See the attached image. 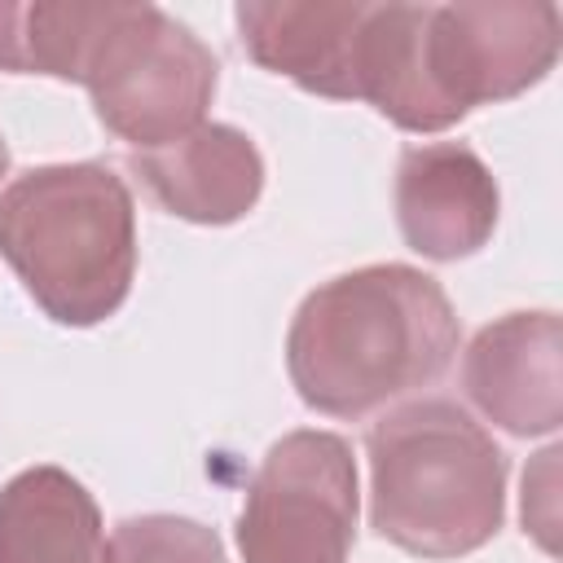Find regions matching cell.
<instances>
[{"label": "cell", "mask_w": 563, "mask_h": 563, "mask_svg": "<svg viewBox=\"0 0 563 563\" xmlns=\"http://www.w3.org/2000/svg\"><path fill=\"white\" fill-rule=\"evenodd\" d=\"M101 563H224L220 537L185 515H132L114 523Z\"/></svg>", "instance_id": "obj_13"}, {"label": "cell", "mask_w": 563, "mask_h": 563, "mask_svg": "<svg viewBox=\"0 0 563 563\" xmlns=\"http://www.w3.org/2000/svg\"><path fill=\"white\" fill-rule=\"evenodd\" d=\"M128 167L163 211L194 224H233L264 189V158L255 141L229 123H198L172 145L132 150Z\"/></svg>", "instance_id": "obj_10"}, {"label": "cell", "mask_w": 563, "mask_h": 563, "mask_svg": "<svg viewBox=\"0 0 563 563\" xmlns=\"http://www.w3.org/2000/svg\"><path fill=\"white\" fill-rule=\"evenodd\" d=\"M501 194L484 158L462 141H431L400 154L396 224L427 260L475 255L497 229Z\"/></svg>", "instance_id": "obj_8"}, {"label": "cell", "mask_w": 563, "mask_h": 563, "mask_svg": "<svg viewBox=\"0 0 563 563\" xmlns=\"http://www.w3.org/2000/svg\"><path fill=\"white\" fill-rule=\"evenodd\" d=\"M356 541V462L334 431L282 435L242 501V563H347Z\"/></svg>", "instance_id": "obj_6"}, {"label": "cell", "mask_w": 563, "mask_h": 563, "mask_svg": "<svg viewBox=\"0 0 563 563\" xmlns=\"http://www.w3.org/2000/svg\"><path fill=\"white\" fill-rule=\"evenodd\" d=\"M216 53L158 4L114 0L84 66V88L106 132L158 150L194 132L216 97Z\"/></svg>", "instance_id": "obj_5"}, {"label": "cell", "mask_w": 563, "mask_h": 563, "mask_svg": "<svg viewBox=\"0 0 563 563\" xmlns=\"http://www.w3.org/2000/svg\"><path fill=\"white\" fill-rule=\"evenodd\" d=\"M0 255L57 325L114 317L136 273V207L106 163H48L0 189Z\"/></svg>", "instance_id": "obj_4"}, {"label": "cell", "mask_w": 563, "mask_h": 563, "mask_svg": "<svg viewBox=\"0 0 563 563\" xmlns=\"http://www.w3.org/2000/svg\"><path fill=\"white\" fill-rule=\"evenodd\" d=\"M369 523L418 559H462L488 545L506 515V457L444 396L383 413L369 435Z\"/></svg>", "instance_id": "obj_3"}, {"label": "cell", "mask_w": 563, "mask_h": 563, "mask_svg": "<svg viewBox=\"0 0 563 563\" xmlns=\"http://www.w3.org/2000/svg\"><path fill=\"white\" fill-rule=\"evenodd\" d=\"M255 66L295 79L303 92L356 101V44L365 4L356 0H242L233 9Z\"/></svg>", "instance_id": "obj_9"}, {"label": "cell", "mask_w": 563, "mask_h": 563, "mask_svg": "<svg viewBox=\"0 0 563 563\" xmlns=\"http://www.w3.org/2000/svg\"><path fill=\"white\" fill-rule=\"evenodd\" d=\"M0 563H101V510L62 466H26L0 488Z\"/></svg>", "instance_id": "obj_11"}, {"label": "cell", "mask_w": 563, "mask_h": 563, "mask_svg": "<svg viewBox=\"0 0 563 563\" xmlns=\"http://www.w3.org/2000/svg\"><path fill=\"white\" fill-rule=\"evenodd\" d=\"M9 172V145H4V136H0V176Z\"/></svg>", "instance_id": "obj_14"}, {"label": "cell", "mask_w": 563, "mask_h": 563, "mask_svg": "<svg viewBox=\"0 0 563 563\" xmlns=\"http://www.w3.org/2000/svg\"><path fill=\"white\" fill-rule=\"evenodd\" d=\"M457 343V312L431 273L365 264L303 295L286 330V369L308 409L365 418L435 383Z\"/></svg>", "instance_id": "obj_2"}, {"label": "cell", "mask_w": 563, "mask_h": 563, "mask_svg": "<svg viewBox=\"0 0 563 563\" xmlns=\"http://www.w3.org/2000/svg\"><path fill=\"white\" fill-rule=\"evenodd\" d=\"M563 22L550 0L365 4L356 101L405 132H444L475 106L510 101L559 62Z\"/></svg>", "instance_id": "obj_1"}, {"label": "cell", "mask_w": 563, "mask_h": 563, "mask_svg": "<svg viewBox=\"0 0 563 563\" xmlns=\"http://www.w3.org/2000/svg\"><path fill=\"white\" fill-rule=\"evenodd\" d=\"M471 405L510 435H550L563 422V330L554 312H506L462 352Z\"/></svg>", "instance_id": "obj_7"}, {"label": "cell", "mask_w": 563, "mask_h": 563, "mask_svg": "<svg viewBox=\"0 0 563 563\" xmlns=\"http://www.w3.org/2000/svg\"><path fill=\"white\" fill-rule=\"evenodd\" d=\"M110 9L114 0H0V70L79 84Z\"/></svg>", "instance_id": "obj_12"}]
</instances>
